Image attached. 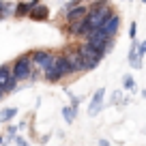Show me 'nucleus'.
Here are the masks:
<instances>
[{
  "instance_id": "f257e3e1",
  "label": "nucleus",
  "mask_w": 146,
  "mask_h": 146,
  "mask_svg": "<svg viewBox=\"0 0 146 146\" xmlns=\"http://www.w3.org/2000/svg\"><path fill=\"white\" fill-rule=\"evenodd\" d=\"M86 45L90 47V50H95L99 56H105L112 47H114V41H112L110 36H105L101 30H90L86 35Z\"/></svg>"
},
{
  "instance_id": "f03ea898",
  "label": "nucleus",
  "mask_w": 146,
  "mask_h": 146,
  "mask_svg": "<svg viewBox=\"0 0 146 146\" xmlns=\"http://www.w3.org/2000/svg\"><path fill=\"white\" fill-rule=\"evenodd\" d=\"M28 58H30V64H32V67L41 69V71H47V69L52 67V62H54L56 54H52V52H47V50H35Z\"/></svg>"
},
{
  "instance_id": "7ed1b4c3",
  "label": "nucleus",
  "mask_w": 146,
  "mask_h": 146,
  "mask_svg": "<svg viewBox=\"0 0 146 146\" xmlns=\"http://www.w3.org/2000/svg\"><path fill=\"white\" fill-rule=\"evenodd\" d=\"M78 54L82 56L84 71H90V69H97V67H99V62H101V58H103V56H99L95 50H90V47H88L86 43L78 47Z\"/></svg>"
},
{
  "instance_id": "20e7f679",
  "label": "nucleus",
  "mask_w": 146,
  "mask_h": 146,
  "mask_svg": "<svg viewBox=\"0 0 146 146\" xmlns=\"http://www.w3.org/2000/svg\"><path fill=\"white\" fill-rule=\"evenodd\" d=\"M30 73H32L30 58H28V56H19V58L15 60L13 69H11V78L19 82V80H26V78H30Z\"/></svg>"
},
{
  "instance_id": "39448f33",
  "label": "nucleus",
  "mask_w": 146,
  "mask_h": 146,
  "mask_svg": "<svg viewBox=\"0 0 146 146\" xmlns=\"http://www.w3.org/2000/svg\"><path fill=\"white\" fill-rule=\"evenodd\" d=\"M118 28H120V15L112 11V13H110L108 17L103 19V24H101L97 30H101L105 36H110V39H114V35L118 32Z\"/></svg>"
},
{
  "instance_id": "423d86ee",
  "label": "nucleus",
  "mask_w": 146,
  "mask_h": 146,
  "mask_svg": "<svg viewBox=\"0 0 146 146\" xmlns=\"http://www.w3.org/2000/svg\"><path fill=\"white\" fill-rule=\"evenodd\" d=\"M64 60H67L71 73H78V71H84V62H82V56L78 54V50H69L67 54H62Z\"/></svg>"
},
{
  "instance_id": "0eeeda50",
  "label": "nucleus",
  "mask_w": 146,
  "mask_h": 146,
  "mask_svg": "<svg viewBox=\"0 0 146 146\" xmlns=\"http://www.w3.org/2000/svg\"><path fill=\"white\" fill-rule=\"evenodd\" d=\"M67 15V22L69 24H75V22H82V19H86V15H88V7L86 5H78V7H73L69 13H64Z\"/></svg>"
},
{
  "instance_id": "6e6552de",
  "label": "nucleus",
  "mask_w": 146,
  "mask_h": 146,
  "mask_svg": "<svg viewBox=\"0 0 146 146\" xmlns=\"http://www.w3.org/2000/svg\"><path fill=\"white\" fill-rule=\"evenodd\" d=\"M103 97H105V90L99 88V90L95 92V97L90 99V105H88V114L90 116H97L101 112V108H103Z\"/></svg>"
},
{
  "instance_id": "1a4fd4ad",
  "label": "nucleus",
  "mask_w": 146,
  "mask_h": 146,
  "mask_svg": "<svg viewBox=\"0 0 146 146\" xmlns=\"http://www.w3.org/2000/svg\"><path fill=\"white\" fill-rule=\"evenodd\" d=\"M28 15H30L35 22H43V19H47L50 17V9H47L43 2H39V5H35V7H30V11H28Z\"/></svg>"
},
{
  "instance_id": "9d476101",
  "label": "nucleus",
  "mask_w": 146,
  "mask_h": 146,
  "mask_svg": "<svg viewBox=\"0 0 146 146\" xmlns=\"http://www.w3.org/2000/svg\"><path fill=\"white\" fill-rule=\"evenodd\" d=\"M50 69H54V71L58 73V78H64V75H69V73H71V69H69V64H67V60H64L62 54L54 58V62H52Z\"/></svg>"
},
{
  "instance_id": "9b49d317",
  "label": "nucleus",
  "mask_w": 146,
  "mask_h": 146,
  "mask_svg": "<svg viewBox=\"0 0 146 146\" xmlns=\"http://www.w3.org/2000/svg\"><path fill=\"white\" fill-rule=\"evenodd\" d=\"M69 32H71L73 36H86L88 32H90V26L86 24V19H82V22L69 24Z\"/></svg>"
},
{
  "instance_id": "f8f14e48",
  "label": "nucleus",
  "mask_w": 146,
  "mask_h": 146,
  "mask_svg": "<svg viewBox=\"0 0 146 146\" xmlns=\"http://www.w3.org/2000/svg\"><path fill=\"white\" fill-rule=\"evenodd\" d=\"M17 116V108H5L0 112V123H11Z\"/></svg>"
},
{
  "instance_id": "ddd939ff",
  "label": "nucleus",
  "mask_w": 146,
  "mask_h": 146,
  "mask_svg": "<svg viewBox=\"0 0 146 146\" xmlns=\"http://www.w3.org/2000/svg\"><path fill=\"white\" fill-rule=\"evenodd\" d=\"M60 112H62V118H64V120H67V123H69V125H71V123H73V120L78 118V110H73V108H71V105H64V108H62V110H60Z\"/></svg>"
},
{
  "instance_id": "4468645a",
  "label": "nucleus",
  "mask_w": 146,
  "mask_h": 146,
  "mask_svg": "<svg viewBox=\"0 0 146 146\" xmlns=\"http://www.w3.org/2000/svg\"><path fill=\"white\" fill-rule=\"evenodd\" d=\"M30 2H17L15 5V9H13V15L15 17H24V15H28V11H30Z\"/></svg>"
},
{
  "instance_id": "2eb2a0df",
  "label": "nucleus",
  "mask_w": 146,
  "mask_h": 146,
  "mask_svg": "<svg viewBox=\"0 0 146 146\" xmlns=\"http://www.w3.org/2000/svg\"><path fill=\"white\" fill-rule=\"evenodd\" d=\"M11 80V69L9 64H0V88H5V84Z\"/></svg>"
},
{
  "instance_id": "dca6fc26",
  "label": "nucleus",
  "mask_w": 146,
  "mask_h": 146,
  "mask_svg": "<svg viewBox=\"0 0 146 146\" xmlns=\"http://www.w3.org/2000/svg\"><path fill=\"white\" fill-rule=\"evenodd\" d=\"M13 9H15V5H11V2H0V17L13 15Z\"/></svg>"
},
{
  "instance_id": "f3484780",
  "label": "nucleus",
  "mask_w": 146,
  "mask_h": 146,
  "mask_svg": "<svg viewBox=\"0 0 146 146\" xmlns=\"http://www.w3.org/2000/svg\"><path fill=\"white\" fill-rule=\"evenodd\" d=\"M15 137H17V125H9V127H7V137H5V142L9 144V142H13Z\"/></svg>"
},
{
  "instance_id": "a211bd4d",
  "label": "nucleus",
  "mask_w": 146,
  "mask_h": 146,
  "mask_svg": "<svg viewBox=\"0 0 146 146\" xmlns=\"http://www.w3.org/2000/svg\"><path fill=\"white\" fill-rule=\"evenodd\" d=\"M123 86H125V90L135 92V80H133L131 75H125V78H123Z\"/></svg>"
},
{
  "instance_id": "6ab92c4d",
  "label": "nucleus",
  "mask_w": 146,
  "mask_h": 146,
  "mask_svg": "<svg viewBox=\"0 0 146 146\" xmlns=\"http://www.w3.org/2000/svg\"><path fill=\"white\" fill-rule=\"evenodd\" d=\"M64 92H67L69 101H71V108H73V110H78V105H80V99H78V97H75V95H73L71 90H64Z\"/></svg>"
},
{
  "instance_id": "aec40b11",
  "label": "nucleus",
  "mask_w": 146,
  "mask_h": 146,
  "mask_svg": "<svg viewBox=\"0 0 146 146\" xmlns=\"http://www.w3.org/2000/svg\"><path fill=\"white\" fill-rule=\"evenodd\" d=\"M135 32H137V26H135V24H131V28H129V35H131L133 41H135Z\"/></svg>"
},
{
  "instance_id": "412c9836",
  "label": "nucleus",
  "mask_w": 146,
  "mask_h": 146,
  "mask_svg": "<svg viewBox=\"0 0 146 146\" xmlns=\"http://www.w3.org/2000/svg\"><path fill=\"white\" fill-rule=\"evenodd\" d=\"M120 97H123V92H114V97H112V103H120Z\"/></svg>"
},
{
  "instance_id": "4be33fe9",
  "label": "nucleus",
  "mask_w": 146,
  "mask_h": 146,
  "mask_svg": "<svg viewBox=\"0 0 146 146\" xmlns=\"http://www.w3.org/2000/svg\"><path fill=\"white\" fill-rule=\"evenodd\" d=\"M15 142H17V146H30L26 140H24V137H15Z\"/></svg>"
},
{
  "instance_id": "5701e85b",
  "label": "nucleus",
  "mask_w": 146,
  "mask_h": 146,
  "mask_svg": "<svg viewBox=\"0 0 146 146\" xmlns=\"http://www.w3.org/2000/svg\"><path fill=\"white\" fill-rule=\"evenodd\" d=\"M97 146H112V144H110L108 140H99V144H97Z\"/></svg>"
},
{
  "instance_id": "b1692460",
  "label": "nucleus",
  "mask_w": 146,
  "mask_h": 146,
  "mask_svg": "<svg viewBox=\"0 0 146 146\" xmlns=\"http://www.w3.org/2000/svg\"><path fill=\"white\" fill-rule=\"evenodd\" d=\"M82 2H95V0H80V5H82Z\"/></svg>"
},
{
  "instance_id": "393cba45",
  "label": "nucleus",
  "mask_w": 146,
  "mask_h": 146,
  "mask_svg": "<svg viewBox=\"0 0 146 146\" xmlns=\"http://www.w3.org/2000/svg\"><path fill=\"white\" fill-rule=\"evenodd\" d=\"M2 142H5V137H2V135H0V146H2Z\"/></svg>"
},
{
  "instance_id": "a878e982",
  "label": "nucleus",
  "mask_w": 146,
  "mask_h": 146,
  "mask_svg": "<svg viewBox=\"0 0 146 146\" xmlns=\"http://www.w3.org/2000/svg\"><path fill=\"white\" fill-rule=\"evenodd\" d=\"M2 95H5V92H2V88H0V97H2Z\"/></svg>"
},
{
  "instance_id": "bb28decb",
  "label": "nucleus",
  "mask_w": 146,
  "mask_h": 146,
  "mask_svg": "<svg viewBox=\"0 0 146 146\" xmlns=\"http://www.w3.org/2000/svg\"><path fill=\"white\" fill-rule=\"evenodd\" d=\"M142 2H146V0H142Z\"/></svg>"
},
{
  "instance_id": "cd10ccee",
  "label": "nucleus",
  "mask_w": 146,
  "mask_h": 146,
  "mask_svg": "<svg viewBox=\"0 0 146 146\" xmlns=\"http://www.w3.org/2000/svg\"><path fill=\"white\" fill-rule=\"evenodd\" d=\"M5 146H9V144H5Z\"/></svg>"
}]
</instances>
